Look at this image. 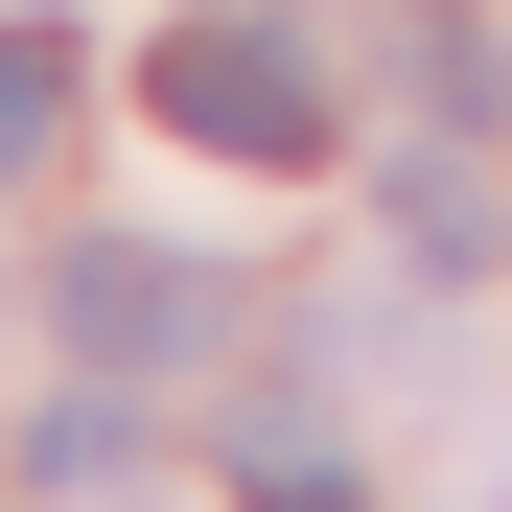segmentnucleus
Returning a JSON list of instances; mask_svg holds the SVG:
<instances>
[{
    "mask_svg": "<svg viewBox=\"0 0 512 512\" xmlns=\"http://www.w3.org/2000/svg\"><path fill=\"white\" fill-rule=\"evenodd\" d=\"M163 140H210V163H326V70L303 24H256V0H210V24H163Z\"/></svg>",
    "mask_w": 512,
    "mask_h": 512,
    "instance_id": "obj_1",
    "label": "nucleus"
},
{
    "mask_svg": "<svg viewBox=\"0 0 512 512\" xmlns=\"http://www.w3.org/2000/svg\"><path fill=\"white\" fill-rule=\"evenodd\" d=\"M210 326H233L210 256H163V233H94V256H70V350H94V373H187Z\"/></svg>",
    "mask_w": 512,
    "mask_h": 512,
    "instance_id": "obj_2",
    "label": "nucleus"
},
{
    "mask_svg": "<svg viewBox=\"0 0 512 512\" xmlns=\"http://www.w3.org/2000/svg\"><path fill=\"white\" fill-rule=\"evenodd\" d=\"M70 140V24H0V163Z\"/></svg>",
    "mask_w": 512,
    "mask_h": 512,
    "instance_id": "obj_3",
    "label": "nucleus"
},
{
    "mask_svg": "<svg viewBox=\"0 0 512 512\" xmlns=\"http://www.w3.org/2000/svg\"><path fill=\"white\" fill-rule=\"evenodd\" d=\"M396 256H443V280L489 256V187H466V163H396Z\"/></svg>",
    "mask_w": 512,
    "mask_h": 512,
    "instance_id": "obj_4",
    "label": "nucleus"
},
{
    "mask_svg": "<svg viewBox=\"0 0 512 512\" xmlns=\"http://www.w3.org/2000/svg\"><path fill=\"white\" fill-rule=\"evenodd\" d=\"M419 24H466V0H419Z\"/></svg>",
    "mask_w": 512,
    "mask_h": 512,
    "instance_id": "obj_5",
    "label": "nucleus"
}]
</instances>
